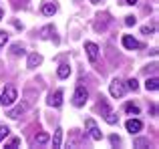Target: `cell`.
<instances>
[{"mask_svg":"<svg viewBox=\"0 0 159 149\" xmlns=\"http://www.w3.org/2000/svg\"><path fill=\"white\" fill-rule=\"evenodd\" d=\"M99 111H101L103 119H105L109 125H115V123H117V115L113 113V109L109 107V101L105 97H99Z\"/></svg>","mask_w":159,"mask_h":149,"instance_id":"1","label":"cell"},{"mask_svg":"<svg viewBox=\"0 0 159 149\" xmlns=\"http://www.w3.org/2000/svg\"><path fill=\"white\" fill-rule=\"evenodd\" d=\"M16 97H18V93H16L14 87H6V89L0 93V103H2L4 107H10L12 103L16 101Z\"/></svg>","mask_w":159,"mask_h":149,"instance_id":"2","label":"cell"},{"mask_svg":"<svg viewBox=\"0 0 159 149\" xmlns=\"http://www.w3.org/2000/svg\"><path fill=\"white\" fill-rule=\"evenodd\" d=\"M87 99H89V93H87V89L83 85H79L77 87V91H75V95H73V103L77 107H83L87 103Z\"/></svg>","mask_w":159,"mask_h":149,"instance_id":"3","label":"cell"},{"mask_svg":"<svg viewBox=\"0 0 159 149\" xmlns=\"http://www.w3.org/2000/svg\"><path fill=\"white\" fill-rule=\"evenodd\" d=\"M85 127H87V131H89V135L95 139V141H101L103 139V133L99 131V127H97V123L93 121V119H87L85 121Z\"/></svg>","mask_w":159,"mask_h":149,"instance_id":"4","label":"cell"},{"mask_svg":"<svg viewBox=\"0 0 159 149\" xmlns=\"http://www.w3.org/2000/svg\"><path fill=\"white\" fill-rule=\"evenodd\" d=\"M109 91H111V95H113L115 99H121V97L125 95V85H123L121 81H117V79H115V81L109 85Z\"/></svg>","mask_w":159,"mask_h":149,"instance_id":"5","label":"cell"},{"mask_svg":"<svg viewBox=\"0 0 159 149\" xmlns=\"http://www.w3.org/2000/svg\"><path fill=\"white\" fill-rule=\"evenodd\" d=\"M123 47L127 48V51H135V48H143V44H141L139 40H135L131 34H125L123 36Z\"/></svg>","mask_w":159,"mask_h":149,"instance_id":"6","label":"cell"},{"mask_svg":"<svg viewBox=\"0 0 159 149\" xmlns=\"http://www.w3.org/2000/svg\"><path fill=\"white\" fill-rule=\"evenodd\" d=\"M85 51H87V56H89L91 63H97V59H99V47H97V44H95V43H87Z\"/></svg>","mask_w":159,"mask_h":149,"instance_id":"7","label":"cell"},{"mask_svg":"<svg viewBox=\"0 0 159 149\" xmlns=\"http://www.w3.org/2000/svg\"><path fill=\"white\" fill-rule=\"evenodd\" d=\"M141 129H143V123H141L139 119H129V121H127V131L131 135L133 133H139Z\"/></svg>","mask_w":159,"mask_h":149,"instance_id":"8","label":"cell"},{"mask_svg":"<svg viewBox=\"0 0 159 149\" xmlns=\"http://www.w3.org/2000/svg\"><path fill=\"white\" fill-rule=\"evenodd\" d=\"M48 105H51V107H61L62 105V91L61 89L54 91V95L48 97Z\"/></svg>","mask_w":159,"mask_h":149,"instance_id":"9","label":"cell"},{"mask_svg":"<svg viewBox=\"0 0 159 149\" xmlns=\"http://www.w3.org/2000/svg\"><path fill=\"white\" fill-rule=\"evenodd\" d=\"M26 107H28V105H26V103H20V105H18V107H14V109H12V111H10V113H8V117H12V119H18V117H20V115H22V113H24V111H26Z\"/></svg>","mask_w":159,"mask_h":149,"instance_id":"10","label":"cell"},{"mask_svg":"<svg viewBox=\"0 0 159 149\" xmlns=\"http://www.w3.org/2000/svg\"><path fill=\"white\" fill-rule=\"evenodd\" d=\"M40 12H43L44 16H52L54 12H57V4H51V2L43 4V8H40Z\"/></svg>","mask_w":159,"mask_h":149,"instance_id":"11","label":"cell"},{"mask_svg":"<svg viewBox=\"0 0 159 149\" xmlns=\"http://www.w3.org/2000/svg\"><path fill=\"white\" fill-rule=\"evenodd\" d=\"M40 63H43V56H40V55H36V52H32V55L28 56V67H30V69L39 67Z\"/></svg>","mask_w":159,"mask_h":149,"instance_id":"12","label":"cell"},{"mask_svg":"<svg viewBox=\"0 0 159 149\" xmlns=\"http://www.w3.org/2000/svg\"><path fill=\"white\" fill-rule=\"evenodd\" d=\"M145 89H147V91H157V89H159V81H157V77L147 79V83H145Z\"/></svg>","mask_w":159,"mask_h":149,"instance_id":"13","label":"cell"},{"mask_svg":"<svg viewBox=\"0 0 159 149\" xmlns=\"http://www.w3.org/2000/svg\"><path fill=\"white\" fill-rule=\"evenodd\" d=\"M125 113H129V115H139V107L135 105V103H125Z\"/></svg>","mask_w":159,"mask_h":149,"instance_id":"14","label":"cell"},{"mask_svg":"<svg viewBox=\"0 0 159 149\" xmlns=\"http://www.w3.org/2000/svg\"><path fill=\"white\" fill-rule=\"evenodd\" d=\"M48 141H51L48 133H39V135L34 137V143H36V145H44V143H48Z\"/></svg>","mask_w":159,"mask_h":149,"instance_id":"15","label":"cell"},{"mask_svg":"<svg viewBox=\"0 0 159 149\" xmlns=\"http://www.w3.org/2000/svg\"><path fill=\"white\" fill-rule=\"evenodd\" d=\"M61 141H62V129H57L52 137V147H61Z\"/></svg>","mask_w":159,"mask_h":149,"instance_id":"16","label":"cell"},{"mask_svg":"<svg viewBox=\"0 0 159 149\" xmlns=\"http://www.w3.org/2000/svg\"><path fill=\"white\" fill-rule=\"evenodd\" d=\"M70 74V67L69 65H61V67H58V77L61 79H66Z\"/></svg>","mask_w":159,"mask_h":149,"instance_id":"17","label":"cell"},{"mask_svg":"<svg viewBox=\"0 0 159 149\" xmlns=\"http://www.w3.org/2000/svg\"><path fill=\"white\" fill-rule=\"evenodd\" d=\"M127 89H131V91H137V89H139V85H137L135 79H129V81H127Z\"/></svg>","mask_w":159,"mask_h":149,"instance_id":"18","label":"cell"},{"mask_svg":"<svg viewBox=\"0 0 159 149\" xmlns=\"http://www.w3.org/2000/svg\"><path fill=\"white\" fill-rule=\"evenodd\" d=\"M18 145H20V139H18V137H14L10 143H8V145H4V147H6V149H14V147H18Z\"/></svg>","mask_w":159,"mask_h":149,"instance_id":"19","label":"cell"},{"mask_svg":"<svg viewBox=\"0 0 159 149\" xmlns=\"http://www.w3.org/2000/svg\"><path fill=\"white\" fill-rule=\"evenodd\" d=\"M8 43V32H4V30H0V47H4V44Z\"/></svg>","mask_w":159,"mask_h":149,"instance_id":"20","label":"cell"},{"mask_svg":"<svg viewBox=\"0 0 159 149\" xmlns=\"http://www.w3.org/2000/svg\"><path fill=\"white\" fill-rule=\"evenodd\" d=\"M8 133H10V129H8V127H6V125H2V127H0V141H2V139H4V137H6V135H8Z\"/></svg>","mask_w":159,"mask_h":149,"instance_id":"21","label":"cell"},{"mask_svg":"<svg viewBox=\"0 0 159 149\" xmlns=\"http://www.w3.org/2000/svg\"><path fill=\"white\" fill-rule=\"evenodd\" d=\"M12 55H24V48L20 47V44H14V47H12Z\"/></svg>","mask_w":159,"mask_h":149,"instance_id":"22","label":"cell"},{"mask_svg":"<svg viewBox=\"0 0 159 149\" xmlns=\"http://www.w3.org/2000/svg\"><path fill=\"white\" fill-rule=\"evenodd\" d=\"M51 32H54L51 26H47V28H43V38H48L51 36Z\"/></svg>","mask_w":159,"mask_h":149,"instance_id":"23","label":"cell"},{"mask_svg":"<svg viewBox=\"0 0 159 149\" xmlns=\"http://www.w3.org/2000/svg\"><path fill=\"white\" fill-rule=\"evenodd\" d=\"M125 24H127V26H133V24H135V16H125Z\"/></svg>","mask_w":159,"mask_h":149,"instance_id":"24","label":"cell"},{"mask_svg":"<svg viewBox=\"0 0 159 149\" xmlns=\"http://www.w3.org/2000/svg\"><path fill=\"white\" fill-rule=\"evenodd\" d=\"M141 32H143V34H149V32H155V26H143V28H141Z\"/></svg>","mask_w":159,"mask_h":149,"instance_id":"25","label":"cell"},{"mask_svg":"<svg viewBox=\"0 0 159 149\" xmlns=\"http://www.w3.org/2000/svg\"><path fill=\"white\" fill-rule=\"evenodd\" d=\"M135 145H137V147H141V145H149V141H147V139H137Z\"/></svg>","mask_w":159,"mask_h":149,"instance_id":"26","label":"cell"},{"mask_svg":"<svg viewBox=\"0 0 159 149\" xmlns=\"http://www.w3.org/2000/svg\"><path fill=\"white\" fill-rule=\"evenodd\" d=\"M109 139H111V143H113V145H119V143H121V139L117 137V135H111Z\"/></svg>","mask_w":159,"mask_h":149,"instance_id":"27","label":"cell"},{"mask_svg":"<svg viewBox=\"0 0 159 149\" xmlns=\"http://www.w3.org/2000/svg\"><path fill=\"white\" fill-rule=\"evenodd\" d=\"M125 4H129V6H133V4H137V0H125Z\"/></svg>","mask_w":159,"mask_h":149,"instance_id":"28","label":"cell"},{"mask_svg":"<svg viewBox=\"0 0 159 149\" xmlns=\"http://www.w3.org/2000/svg\"><path fill=\"white\" fill-rule=\"evenodd\" d=\"M4 18V12H2V8H0V20H2Z\"/></svg>","mask_w":159,"mask_h":149,"instance_id":"29","label":"cell"},{"mask_svg":"<svg viewBox=\"0 0 159 149\" xmlns=\"http://www.w3.org/2000/svg\"><path fill=\"white\" fill-rule=\"evenodd\" d=\"M89 2H95V4H97V2H103V0H89Z\"/></svg>","mask_w":159,"mask_h":149,"instance_id":"30","label":"cell"}]
</instances>
